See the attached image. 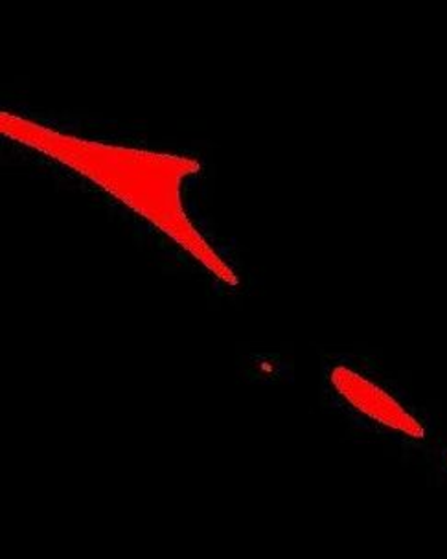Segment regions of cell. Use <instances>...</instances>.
Returning <instances> with one entry per match:
<instances>
[{"label": "cell", "instance_id": "obj_1", "mask_svg": "<svg viewBox=\"0 0 447 559\" xmlns=\"http://www.w3.org/2000/svg\"><path fill=\"white\" fill-rule=\"evenodd\" d=\"M0 128L8 136L59 158L99 182L131 209L172 234L221 278L236 282L227 265L210 251L209 245L186 222L180 209V179L198 171L199 166L193 160L70 139L8 115L0 117Z\"/></svg>", "mask_w": 447, "mask_h": 559}, {"label": "cell", "instance_id": "obj_2", "mask_svg": "<svg viewBox=\"0 0 447 559\" xmlns=\"http://www.w3.org/2000/svg\"><path fill=\"white\" fill-rule=\"evenodd\" d=\"M331 381L333 386L361 413L390 429L405 432L409 437H424V429L413 416H409L389 394L379 391L378 386L368 383L357 373L350 372L346 368H336L331 373Z\"/></svg>", "mask_w": 447, "mask_h": 559}]
</instances>
